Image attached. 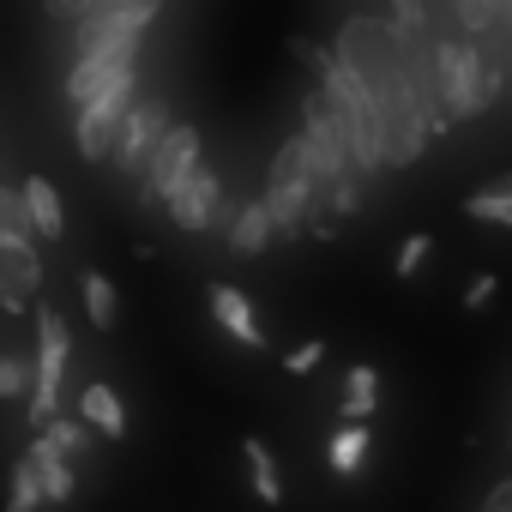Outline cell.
<instances>
[{
	"label": "cell",
	"mask_w": 512,
	"mask_h": 512,
	"mask_svg": "<svg viewBox=\"0 0 512 512\" xmlns=\"http://www.w3.org/2000/svg\"><path fill=\"white\" fill-rule=\"evenodd\" d=\"M368 452H374L368 422H338L332 428V446H326V464H332V476H356L368 464Z\"/></svg>",
	"instance_id": "obj_17"
},
{
	"label": "cell",
	"mask_w": 512,
	"mask_h": 512,
	"mask_svg": "<svg viewBox=\"0 0 512 512\" xmlns=\"http://www.w3.org/2000/svg\"><path fill=\"white\" fill-rule=\"evenodd\" d=\"M133 67H139V61H73V67H67V103L85 109L91 97H103V91H109L115 79H127Z\"/></svg>",
	"instance_id": "obj_15"
},
{
	"label": "cell",
	"mask_w": 512,
	"mask_h": 512,
	"mask_svg": "<svg viewBox=\"0 0 512 512\" xmlns=\"http://www.w3.org/2000/svg\"><path fill=\"white\" fill-rule=\"evenodd\" d=\"M103 7H109V0H103Z\"/></svg>",
	"instance_id": "obj_38"
},
{
	"label": "cell",
	"mask_w": 512,
	"mask_h": 512,
	"mask_svg": "<svg viewBox=\"0 0 512 512\" xmlns=\"http://www.w3.org/2000/svg\"><path fill=\"white\" fill-rule=\"evenodd\" d=\"M133 103H139V67H133L127 79H115L103 97H91L85 109H73V145H79L85 163H109V151H115L121 121H127Z\"/></svg>",
	"instance_id": "obj_4"
},
{
	"label": "cell",
	"mask_w": 512,
	"mask_h": 512,
	"mask_svg": "<svg viewBox=\"0 0 512 512\" xmlns=\"http://www.w3.org/2000/svg\"><path fill=\"white\" fill-rule=\"evenodd\" d=\"M229 247L235 253H247V260H253V253H266L272 247V211H266V199H247L235 217H229Z\"/></svg>",
	"instance_id": "obj_16"
},
{
	"label": "cell",
	"mask_w": 512,
	"mask_h": 512,
	"mask_svg": "<svg viewBox=\"0 0 512 512\" xmlns=\"http://www.w3.org/2000/svg\"><path fill=\"white\" fill-rule=\"evenodd\" d=\"M31 386H37V368L13 350H0V398H31Z\"/></svg>",
	"instance_id": "obj_24"
},
{
	"label": "cell",
	"mask_w": 512,
	"mask_h": 512,
	"mask_svg": "<svg viewBox=\"0 0 512 512\" xmlns=\"http://www.w3.org/2000/svg\"><path fill=\"white\" fill-rule=\"evenodd\" d=\"M320 362H326V338H308V344H296V350L284 356V374H290V380H308Z\"/></svg>",
	"instance_id": "obj_27"
},
{
	"label": "cell",
	"mask_w": 512,
	"mask_h": 512,
	"mask_svg": "<svg viewBox=\"0 0 512 512\" xmlns=\"http://www.w3.org/2000/svg\"><path fill=\"white\" fill-rule=\"evenodd\" d=\"M452 13H458L464 31H488L500 19V0H452Z\"/></svg>",
	"instance_id": "obj_29"
},
{
	"label": "cell",
	"mask_w": 512,
	"mask_h": 512,
	"mask_svg": "<svg viewBox=\"0 0 512 512\" xmlns=\"http://www.w3.org/2000/svg\"><path fill=\"white\" fill-rule=\"evenodd\" d=\"M494 187H500V193H512V169H506V175H500V181H494Z\"/></svg>",
	"instance_id": "obj_36"
},
{
	"label": "cell",
	"mask_w": 512,
	"mask_h": 512,
	"mask_svg": "<svg viewBox=\"0 0 512 512\" xmlns=\"http://www.w3.org/2000/svg\"><path fill=\"white\" fill-rule=\"evenodd\" d=\"M482 512H512V476L488 488V500H482Z\"/></svg>",
	"instance_id": "obj_34"
},
{
	"label": "cell",
	"mask_w": 512,
	"mask_h": 512,
	"mask_svg": "<svg viewBox=\"0 0 512 512\" xmlns=\"http://www.w3.org/2000/svg\"><path fill=\"white\" fill-rule=\"evenodd\" d=\"M241 458H247V482H253V494H260L266 506H278V500H284V476H278L272 446H266V440H241Z\"/></svg>",
	"instance_id": "obj_19"
},
{
	"label": "cell",
	"mask_w": 512,
	"mask_h": 512,
	"mask_svg": "<svg viewBox=\"0 0 512 512\" xmlns=\"http://www.w3.org/2000/svg\"><path fill=\"white\" fill-rule=\"evenodd\" d=\"M494 290H500V278H494V272H476V278H470V290H464V314L488 308V302H494Z\"/></svg>",
	"instance_id": "obj_32"
},
{
	"label": "cell",
	"mask_w": 512,
	"mask_h": 512,
	"mask_svg": "<svg viewBox=\"0 0 512 512\" xmlns=\"http://www.w3.org/2000/svg\"><path fill=\"white\" fill-rule=\"evenodd\" d=\"M428 253H434V235H428V229H416V235H404V247H398V266H392V272H398L404 284H416V272L428 266Z\"/></svg>",
	"instance_id": "obj_25"
},
{
	"label": "cell",
	"mask_w": 512,
	"mask_h": 512,
	"mask_svg": "<svg viewBox=\"0 0 512 512\" xmlns=\"http://www.w3.org/2000/svg\"><path fill=\"white\" fill-rule=\"evenodd\" d=\"M290 55H296L302 67H314V79H320V73H326L332 61H338V55H332L326 43H308V37H290Z\"/></svg>",
	"instance_id": "obj_31"
},
{
	"label": "cell",
	"mask_w": 512,
	"mask_h": 512,
	"mask_svg": "<svg viewBox=\"0 0 512 512\" xmlns=\"http://www.w3.org/2000/svg\"><path fill=\"white\" fill-rule=\"evenodd\" d=\"M506 440H512V428H506Z\"/></svg>",
	"instance_id": "obj_37"
},
{
	"label": "cell",
	"mask_w": 512,
	"mask_h": 512,
	"mask_svg": "<svg viewBox=\"0 0 512 512\" xmlns=\"http://www.w3.org/2000/svg\"><path fill=\"white\" fill-rule=\"evenodd\" d=\"M19 199H25V217H31V235L37 241H61L67 235V205H61V193H55L49 175H25L19 181Z\"/></svg>",
	"instance_id": "obj_12"
},
{
	"label": "cell",
	"mask_w": 512,
	"mask_h": 512,
	"mask_svg": "<svg viewBox=\"0 0 512 512\" xmlns=\"http://www.w3.org/2000/svg\"><path fill=\"white\" fill-rule=\"evenodd\" d=\"M428 67H434V91H440V103H446L452 121H476V115H488V103L500 97V67H488L470 37L434 43V61H428Z\"/></svg>",
	"instance_id": "obj_1"
},
{
	"label": "cell",
	"mask_w": 512,
	"mask_h": 512,
	"mask_svg": "<svg viewBox=\"0 0 512 512\" xmlns=\"http://www.w3.org/2000/svg\"><path fill=\"white\" fill-rule=\"evenodd\" d=\"M37 506H49L43 500V482H37V464L19 458L13 464V488H7V512H37Z\"/></svg>",
	"instance_id": "obj_22"
},
{
	"label": "cell",
	"mask_w": 512,
	"mask_h": 512,
	"mask_svg": "<svg viewBox=\"0 0 512 512\" xmlns=\"http://www.w3.org/2000/svg\"><path fill=\"white\" fill-rule=\"evenodd\" d=\"M296 139H302V151H308V169H314L320 193H326L338 175H356V169H350L344 127H338V109H332V97H326L320 85L302 97V127H296Z\"/></svg>",
	"instance_id": "obj_5"
},
{
	"label": "cell",
	"mask_w": 512,
	"mask_h": 512,
	"mask_svg": "<svg viewBox=\"0 0 512 512\" xmlns=\"http://www.w3.org/2000/svg\"><path fill=\"white\" fill-rule=\"evenodd\" d=\"M326 211H332V217H356V211H362V175H338V181L326 187Z\"/></svg>",
	"instance_id": "obj_26"
},
{
	"label": "cell",
	"mask_w": 512,
	"mask_h": 512,
	"mask_svg": "<svg viewBox=\"0 0 512 512\" xmlns=\"http://www.w3.org/2000/svg\"><path fill=\"white\" fill-rule=\"evenodd\" d=\"M79 290H85V320H91L97 332H115V320H121V296H115V284H109L103 272H85Z\"/></svg>",
	"instance_id": "obj_20"
},
{
	"label": "cell",
	"mask_w": 512,
	"mask_h": 512,
	"mask_svg": "<svg viewBox=\"0 0 512 512\" xmlns=\"http://www.w3.org/2000/svg\"><path fill=\"white\" fill-rule=\"evenodd\" d=\"M169 223L175 229H187V235H205V229H229V217H235V205H229V193H223V175L217 169H193L175 193H169Z\"/></svg>",
	"instance_id": "obj_8"
},
{
	"label": "cell",
	"mask_w": 512,
	"mask_h": 512,
	"mask_svg": "<svg viewBox=\"0 0 512 512\" xmlns=\"http://www.w3.org/2000/svg\"><path fill=\"white\" fill-rule=\"evenodd\" d=\"M73 416H79L91 434H103V440H127V404H121V392H115V386H103V380L79 386Z\"/></svg>",
	"instance_id": "obj_13"
},
{
	"label": "cell",
	"mask_w": 512,
	"mask_h": 512,
	"mask_svg": "<svg viewBox=\"0 0 512 512\" xmlns=\"http://www.w3.org/2000/svg\"><path fill=\"white\" fill-rule=\"evenodd\" d=\"M25 458L37 464V482H43V500L49 506H67L73 500V488H79V476H73V458L49 440V434H31V446H25Z\"/></svg>",
	"instance_id": "obj_14"
},
{
	"label": "cell",
	"mask_w": 512,
	"mask_h": 512,
	"mask_svg": "<svg viewBox=\"0 0 512 512\" xmlns=\"http://www.w3.org/2000/svg\"><path fill=\"white\" fill-rule=\"evenodd\" d=\"M163 133H169V103H163V97H139V103L127 109V121H121V139H115L109 163H115L121 175H139Z\"/></svg>",
	"instance_id": "obj_10"
},
{
	"label": "cell",
	"mask_w": 512,
	"mask_h": 512,
	"mask_svg": "<svg viewBox=\"0 0 512 512\" xmlns=\"http://www.w3.org/2000/svg\"><path fill=\"white\" fill-rule=\"evenodd\" d=\"M374 404H380V368L356 362V368H350V380H344V404H338V422H368V416H374Z\"/></svg>",
	"instance_id": "obj_18"
},
{
	"label": "cell",
	"mask_w": 512,
	"mask_h": 512,
	"mask_svg": "<svg viewBox=\"0 0 512 512\" xmlns=\"http://www.w3.org/2000/svg\"><path fill=\"white\" fill-rule=\"evenodd\" d=\"M332 55L356 73V79H368L374 91H386L410 61H416V43L392 25V19H374V13H356L344 31H338V43H332Z\"/></svg>",
	"instance_id": "obj_3"
},
{
	"label": "cell",
	"mask_w": 512,
	"mask_h": 512,
	"mask_svg": "<svg viewBox=\"0 0 512 512\" xmlns=\"http://www.w3.org/2000/svg\"><path fill=\"white\" fill-rule=\"evenodd\" d=\"M211 314H217V326H223L235 344H247V350H266V326H260L253 302H247L235 284H211Z\"/></svg>",
	"instance_id": "obj_11"
},
{
	"label": "cell",
	"mask_w": 512,
	"mask_h": 512,
	"mask_svg": "<svg viewBox=\"0 0 512 512\" xmlns=\"http://www.w3.org/2000/svg\"><path fill=\"white\" fill-rule=\"evenodd\" d=\"M73 362V332L55 308H37V386H31V428H43L49 416H61V380Z\"/></svg>",
	"instance_id": "obj_7"
},
{
	"label": "cell",
	"mask_w": 512,
	"mask_h": 512,
	"mask_svg": "<svg viewBox=\"0 0 512 512\" xmlns=\"http://www.w3.org/2000/svg\"><path fill=\"white\" fill-rule=\"evenodd\" d=\"M500 19H506V31H512V0H500Z\"/></svg>",
	"instance_id": "obj_35"
},
{
	"label": "cell",
	"mask_w": 512,
	"mask_h": 512,
	"mask_svg": "<svg viewBox=\"0 0 512 512\" xmlns=\"http://www.w3.org/2000/svg\"><path fill=\"white\" fill-rule=\"evenodd\" d=\"M0 235H31V217H25L19 187H0Z\"/></svg>",
	"instance_id": "obj_28"
},
{
	"label": "cell",
	"mask_w": 512,
	"mask_h": 512,
	"mask_svg": "<svg viewBox=\"0 0 512 512\" xmlns=\"http://www.w3.org/2000/svg\"><path fill=\"white\" fill-rule=\"evenodd\" d=\"M37 434H49V440H55V446H61V452L73 458V464H79V458L91 452V428H85L79 416H49V422H43Z\"/></svg>",
	"instance_id": "obj_21"
},
{
	"label": "cell",
	"mask_w": 512,
	"mask_h": 512,
	"mask_svg": "<svg viewBox=\"0 0 512 512\" xmlns=\"http://www.w3.org/2000/svg\"><path fill=\"white\" fill-rule=\"evenodd\" d=\"M199 163H205V139H199V127L169 121V133L157 139V151H151L145 169H139V199H145V205H169V193H175Z\"/></svg>",
	"instance_id": "obj_6"
},
{
	"label": "cell",
	"mask_w": 512,
	"mask_h": 512,
	"mask_svg": "<svg viewBox=\"0 0 512 512\" xmlns=\"http://www.w3.org/2000/svg\"><path fill=\"white\" fill-rule=\"evenodd\" d=\"M163 0H109L73 25V61H139L145 31L157 25Z\"/></svg>",
	"instance_id": "obj_2"
},
{
	"label": "cell",
	"mask_w": 512,
	"mask_h": 512,
	"mask_svg": "<svg viewBox=\"0 0 512 512\" xmlns=\"http://www.w3.org/2000/svg\"><path fill=\"white\" fill-rule=\"evenodd\" d=\"M43 7H49V19H61V25H79L85 13H97V7H103V0H43Z\"/></svg>",
	"instance_id": "obj_33"
},
{
	"label": "cell",
	"mask_w": 512,
	"mask_h": 512,
	"mask_svg": "<svg viewBox=\"0 0 512 512\" xmlns=\"http://www.w3.org/2000/svg\"><path fill=\"white\" fill-rule=\"evenodd\" d=\"M43 290V253L31 235H0V308L25 314Z\"/></svg>",
	"instance_id": "obj_9"
},
{
	"label": "cell",
	"mask_w": 512,
	"mask_h": 512,
	"mask_svg": "<svg viewBox=\"0 0 512 512\" xmlns=\"http://www.w3.org/2000/svg\"><path fill=\"white\" fill-rule=\"evenodd\" d=\"M464 211H470L476 223H500V229H512V193H500V187L470 193V199H464Z\"/></svg>",
	"instance_id": "obj_23"
},
{
	"label": "cell",
	"mask_w": 512,
	"mask_h": 512,
	"mask_svg": "<svg viewBox=\"0 0 512 512\" xmlns=\"http://www.w3.org/2000/svg\"><path fill=\"white\" fill-rule=\"evenodd\" d=\"M392 25L416 43V37L428 31V7H422V0H392Z\"/></svg>",
	"instance_id": "obj_30"
}]
</instances>
